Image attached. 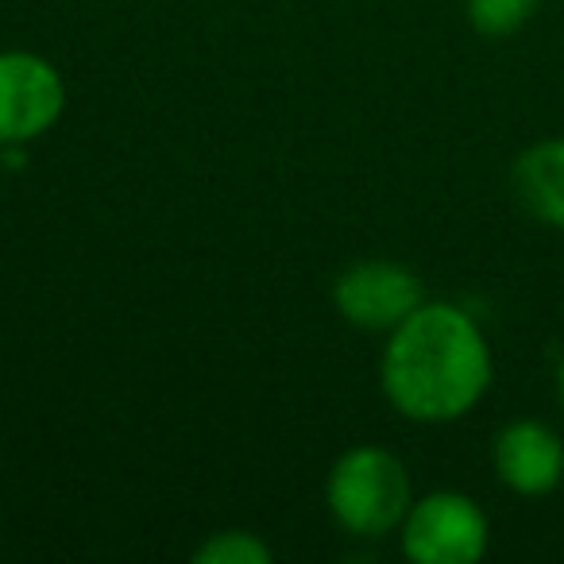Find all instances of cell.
I'll list each match as a JSON object with an SVG mask.
<instances>
[{
    "label": "cell",
    "mask_w": 564,
    "mask_h": 564,
    "mask_svg": "<svg viewBox=\"0 0 564 564\" xmlns=\"http://www.w3.org/2000/svg\"><path fill=\"white\" fill-rule=\"evenodd\" d=\"M197 564H267L271 561V549L256 538V533L225 530L217 538H209L194 553Z\"/></svg>",
    "instance_id": "obj_9"
},
{
    "label": "cell",
    "mask_w": 564,
    "mask_h": 564,
    "mask_svg": "<svg viewBox=\"0 0 564 564\" xmlns=\"http://www.w3.org/2000/svg\"><path fill=\"white\" fill-rule=\"evenodd\" d=\"M329 510L364 538L394 530L410 510V476L387 448H352L329 471Z\"/></svg>",
    "instance_id": "obj_2"
},
{
    "label": "cell",
    "mask_w": 564,
    "mask_h": 564,
    "mask_svg": "<svg viewBox=\"0 0 564 564\" xmlns=\"http://www.w3.org/2000/svg\"><path fill=\"white\" fill-rule=\"evenodd\" d=\"M518 197L533 217L564 228V140H545L514 163Z\"/></svg>",
    "instance_id": "obj_7"
},
{
    "label": "cell",
    "mask_w": 564,
    "mask_h": 564,
    "mask_svg": "<svg viewBox=\"0 0 564 564\" xmlns=\"http://www.w3.org/2000/svg\"><path fill=\"white\" fill-rule=\"evenodd\" d=\"M333 302L356 329H399L422 306V282L402 263L364 259L333 282Z\"/></svg>",
    "instance_id": "obj_5"
},
{
    "label": "cell",
    "mask_w": 564,
    "mask_h": 564,
    "mask_svg": "<svg viewBox=\"0 0 564 564\" xmlns=\"http://www.w3.org/2000/svg\"><path fill=\"white\" fill-rule=\"evenodd\" d=\"M491 383V352L464 310L430 302L417 306L383 356V391L394 410L414 422H453L484 399Z\"/></svg>",
    "instance_id": "obj_1"
},
{
    "label": "cell",
    "mask_w": 564,
    "mask_h": 564,
    "mask_svg": "<svg viewBox=\"0 0 564 564\" xmlns=\"http://www.w3.org/2000/svg\"><path fill=\"white\" fill-rule=\"evenodd\" d=\"M402 549L417 564H471L487 553V518L468 495L437 491L406 510Z\"/></svg>",
    "instance_id": "obj_3"
},
{
    "label": "cell",
    "mask_w": 564,
    "mask_h": 564,
    "mask_svg": "<svg viewBox=\"0 0 564 564\" xmlns=\"http://www.w3.org/2000/svg\"><path fill=\"white\" fill-rule=\"evenodd\" d=\"M561 399H564V364H561Z\"/></svg>",
    "instance_id": "obj_10"
},
{
    "label": "cell",
    "mask_w": 564,
    "mask_h": 564,
    "mask_svg": "<svg viewBox=\"0 0 564 564\" xmlns=\"http://www.w3.org/2000/svg\"><path fill=\"white\" fill-rule=\"evenodd\" d=\"M499 479L518 495H545L564 476V445L549 425L514 422L495 441Z\"/></svg>",
    "instance_id": "obj_6"
},
{
    "label": "cell",
    "mask_w": 564,
    "mask_h": 564,
    "mask_svg": "<svg viewBox=\"0 0 564 564\" xmlns=\"http://www.w3.org/2000/svg\"><path fill=\"white\" fill-rule=\"evenodd\" d=\"M66 89L58 70L40 55H0V143H28L58 120Z\"/></svg>",
    "instance_id": "obj_4"
},
{
    "label": "cell",
    "mask_w": 564,
    "mask_h": 564,
    "mask_svg": "<svg viewBox=\"0 0 564 564\" xmlns=\"http://www.w3.org/2000/svg\"><path fill=\"white\" fill-rule=\"evenodd\" d=\"M538 12V0H468V20L479 35H514Z\"/></svg>",
    "instance_id": "obj_8"
}]
</instances>
